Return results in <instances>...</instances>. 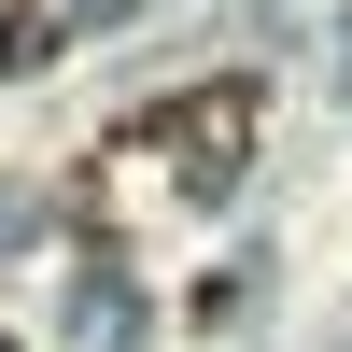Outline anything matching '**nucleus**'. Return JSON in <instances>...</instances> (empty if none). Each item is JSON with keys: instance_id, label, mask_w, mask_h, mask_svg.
I'll return each instance as SVG.
<instances>
[{"instance_id": "obj_1", "label": "nucleus", "mask_w": 352, "mask_h": 352, "mask_svg": "<svg viewBox=\"0 0 352 352\" xmlns=\"http://www.w3.org/2000/svg\"><path fill=\"white\" fill-rule=\"evenodd\" d=\"M141 141L184 155V184H240V141H254V85H197L184 113H155Z\"/></svg>"}, {"instance_id": "obj_2", "label": "nucleus", "mask_w": 352, "mask_h": 352, "mask_svg": "<svg viewBox=\"0 0 352 352\" xmlns=\"http://www.w3.org/2000/svg\"><path fill=\"white\" fill-rule=\"evenodd\" d=\"M43 56H56V28H43V14H0V71H43Z\"/></svg>"}]
</instances>
